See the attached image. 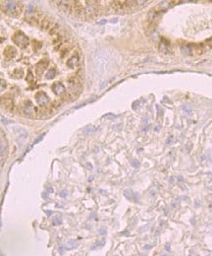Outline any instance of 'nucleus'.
<instances>
[{
    "instance_id": "nucleus-8",
    "label": "nucleus",
    "mask_w": 212,
    "mask_h": 256,
    "mask_svg": "<svg viewBox=\"0 0 212 256\" xmlns=\"http://www.w3.org/2000/svg\"><path fill=\"white\" fill-rule=\"evenodd\" d=\"M52 90H53V92H54L55 95H57V96H62L66 93V88H65L63 84L59 83V82H57V83H55L54 85H53Z\"/></svg>"
},
{
    "instance_id": "nucleus-17",
    "label": "nucleus",
    "mask_w": 212,
    "mask_h": 256,
    "mask_svg": "<svg viewBox=\"0 0 212 256\" xmlns=\"http://www.w3.org/2000/svg\"><path fill=\"white\" fill-rule=\"evenodd\" d=\"M203 45H204V48L206 51L209 50V49H212V39L206 40V42L203 43Z\"/></svg>"
},
{
    "instance_id": "nucleus-13",
    "label": "nucleus",
    "mask_w": 212,
    "mask_h": 256,
    "mask_svg": "<svg viewBox=\"0 0 212 256\" xmlns=\"http://www.w3.org/2000/svg\"><path fill=\"white\" fill-rule=\"evenodd\" d=\"M24 112H25L26 114H28V115L32 114L34 112V105H32L31 102H26V105H25V107H24Z\"/></svg>"
},
{
    "instance_id": "nucleus-4",
    "label": "nucleus",
    "mask_w": 212,
    "mask_h": 256,
    "mask_svg": "<svg viewBox=\"0 0 212 256\" xmlns=\"http://www.w3.org/2000/svg\"><path fill=\"white\" fill-rule=\"evenodd\" d=\"M85 17L87 18H94V17L97 16V14L99 12L98 9V2L97 1H85Z\"/></svg>"
},
{
    "instance_id": "nucleus-23",
    "label": "nucleus",
    "mask_w": 212,
    "mask_h": 256,
    "mask_svg": "<svg viewBox=\"0 0 212 256\" xmlns=\"http://www.w3.org/2000/svg\"><path fill=\"white\" fill-rule=\"evenodd\" d=\"M60 196H61V197H66V196H67V192H66L65 190H64V191H61V192H60Z\"/></svg>"
},
{
    "instance_id": "nucleus-24",
    "label": "nucleus",
    "mask_w": 212,
    "mask_h": 256,
    "mask_svg": "<svg viewBox=\"0 0 212 256\" xmlns=\"http://www.w3.org/2000/svg\"><path fill=\"white\" fill-rule=\"evenodd\" d=\"M183 110H186V111H187V112H190V111H191V108H188V107H187V105H184V107H183Z\"/></svg>"
},
{
    "instance_id": "nucleus-16",
    "label": "nucleus",
    "mask_w": 212,
    "mask_h": 256,
    "mask_svg": "<svg viewBox=\"0 0 212 256\" xmlns=\"http://www.w3.org/2000/svg\"><path fill=\"white\" fill-rule=\"evenodd\" d=\"M66 247L67 249H75L78 247V243H77L76 240H69L66 243Z\"/></svg>"
},
{
    "instance_id": "nucleus-18",
    "label": "nucleus",
    "mask_w": 212,
    "mask_h": 256,
    "mask_svg": "<svg viewBox=\"0 0 212 256\" xmlns=\"http://www.w3.org/2000/svg\"><path fill=\"white\" fill-rule=\"evenodd\" d=\"M62 223V219L60 217V215H57L56 217H54V219H53V225L57 226V225H61Z\"/></svg>"
},
{
    "instance_id": "nucleus-12",
    "label": "nucleus",
    "mask_w": 212,
    "mask_h": 256,
    "mask_svg": "<svg viewBox=\"0 0 212 256\" xmlns=\"http://www.w3.org/2000/svg\"><path fill=\"white\" fill-rule=\"evenodd\" d=\"M4 54L8 59H11L12 57H14L15 55H16V49L14 48H12V46H8V48L5 49Z\"/></svg>"
},
{
    "instance_id": "nucleus-5",
    "label": "nucleus",
    "mask_w": 212,
    "mask_h": 256,
    "mask_svg": "<svg viewBox=\"0 0 212 256\" xmlns=\"http://www.w3.org/2000/svg\"><path fill=\"white\" fill-rule=\"evenodd\" d=\"M5 8L6 11L12 14H19L20 11L22 10L23 5L20 2L17 1H7L5 2Z\"/></svg>"
},
{
    "instance_id": "nucleus-9",
    "label": "nucleus",
    "mask_w": 212,
    "mask_h": 256,
    "mask_svg": "<svg viewBox=\"0 0 212 256\" xmlns=\"http://www.w3.org/2000/svg\"><path fill=\"white\" fill-rule=\"evenodd\" d=\"M79 64V56L78 54H74L69 60L67 61V66L69 68H76Z\"/></svg>"
},
{
    "instance_id": "nucleus-28",
    "label": "nucleus",
    "mask_w": 212,
    "mask_h": 256,
    "mask_svg": "<svg viewBox=\"0 0 212 256\" xmlns=\"http://www.w3.org/2000/svg\"><path fill=\"white\" fill-rule=\"evenodd\" d=\"M161 256H168L167 254H163V255H161Z\"/></svg>"
},
{
    "instance_id": "nucleus-11",
    "label": "nucleus",
    "mask_w": 212,
    "mask_h": 256,
    "mask_svg": "<svg viewBox=\"0 0 212 256\" xmlns=\"http://www.w3.org/2000/svg\"><path fill=\"white\" fill-rule=\"evenodd\" d=\"M169 48H170L169 42L165 39H162L160 43H159V49H160L162 52H168L169 51Z\"/></svg>"
},
{
    "instance_id": "nucleus-19",
    "label": "nucleus",
    "mask_w": 212,
    "mask_h": 256,
    "mask_svg": "<svg viewBox=\"0 0 212 256\" xmlns=\"http://www.w3.org/2000/svg\"><path fill=\"white\" fill-rule=\"evenodd\" d=\"M6 88V83L4 80H0V92L4 91V89Z\"/></svg>"
},
{
    "instance_id": "nucleus-27",
    "label": "nucleus",
    "mask_w": 212,
    "mask_h": 256,
    "mask_svg": "<svg viewBox=\"0 0 212 256\" xmlns=\"http://www.w3.org/2000/svg\"><path fill=\"white\" fill-rule=\"evenodd\" d=\"M48 191H49V192H52L53 189H52V188H48Z\"/></svg>"
},
{
    "instance_id": "nucleus-6",
    "label": "nucleus",
    "mask_w": 212,
    "mask_h": 256,
    "mask_svg": "<svg viewBox=\"0 0 212 256\" xmlns=\"http://www.w3.org/2000/svg\"><path fill=\"white\" fill-rule=\"evenodd\" d=\"M48 64H49L48 59H46V58L41 59L39 62L37 64V66H35V72H37V75H38V76L42 75L44 71H45V69L47 68V66H48Z\"/></svg>"
},
{
    "instance_id": "nucleus-22",
    "label": "nucleus",
    "mask_w": 212,
    "mask_h": 256,
    "mask_svg": "<svg viewBox=\"0 0 212 256\" xmlns=\"http://www.w3.org/2000/svg\"><path fill=\"white\" fill-rule=\"evenodd\" d=\"M99 234H100V235H105V234H106V229H103V228L100 229H99Z\"/></svg>"
},
{
    "instance_id": "nucleus-20",
    "label": "nucleus",
    "mask_w": 212,
    "mask_h": 256,
    "mask_svg": "<svg viewBox=\"0 0 212 256\" xmlns=\"http://www.w3.org/2000/svg\"><path fill=\"white\" fill-rule=\"evenodd\" d=\"M105 244V241L104 240H101V242H98L97 244H95V245H93L92 246V249H95L96 247H101V246H103Z\"/></svg>"
},
{
    "instance_id": "nucleus-21",
    "label": "nucleus",
    "mask_w": 212,
    "mask_h": 256,
    "mask_svg": "<svg viewBox=\"0 0 212 256\" xmlns=\"http://www.w3.org/2000/svg\"><path fill=\"white\" fill-rule=\"evenodd\" d=\"M131 164H132V166L134 167H140V163H138L137 160H132L131 162Z\"/></svg>"
},
{
    "instance_id": "nucleus-15",
    "label": "nucleus",
    "mask_w": 212,
    "mask_h": 256,
    "mask_svg": "<svg viewBox=\"0 0 212 256\" xmlns=\"http://www.w3.org/2000/svg\"><path fill=\"white\" fill-rule=\"evenodd\" d=\"M124 195H125L126 198L129 199V200H135V194L132 192L131 189L124 190Z\"/></svg>"
},
{
    "instance_id": "nucleus-2",
    "label": "nucleus",
    "mask_w": 212,
    "mask_h": 256,
    "mask_svg": "<svg viewBox=\"0 0 212 256\" xmlns=\"http://www.w3.org/2000/svg\"><path fill=\"white\" fill-rule=\"evenodd\" d=\"M82 92V84L78 77L69 79V93L73 98H77Z\"/></svg>"
},
{
    "instance_id": "nucleus-1",
    "label": "nucleus",
    "mask_w": 212,
    "mask_h": 256,
    "mask_svg": "<svg viewBox=\"0 0 212 256\" xmlns=\"http://www.w3.org/2000/svg\"><path fill=\"white\" fill-rule=\"evenodd\" d=\"M137 5V1H113L111 3V8L117 13L129 12Z\"/></svg>"
},
{
    "instance_id": "nucleus-7",
    "label": "nucleus",
    "mask_w": 212,
    "mask_h": 256,
    "mask_svg": "<svg viewBox=\"0 0 212 256\" xmlns=\"http://www.w3.org/2000/svg\"><path fill=\"white\" fill-rule=\"evenodd\" d=\"M35 99H37V102L40 105V107H42V105H46L47 102H49L48 96H47L44 92H42V91L38 92L37 95H35Z\"/></svg>"
},
{
    "instance_id": "nucleus-14",
    "label": "nucleus",
    "mask_w": 212,
    "mask_h": 256,
    "mask_svg": "<svg viewBox=\"0 0 212 256\" xmlns=\"http://www.w3.org/2000/svg\"><path fill=\"white\" fill-rule=\"evenodd\" d=\"M55 74H56V71L54 68H50L48 71H47V73L45 74V78L47 79V80H51V79H53L55 77Z\"/></svg>"
},
{
    "instance_id": "nucleus-10",
    "label": "nucleus",
    "mask_w": 212,
    "mask_h": 256,
    "mask_svg": "<svg viewBox=\"0 0 212 256\" xmlns=\"http://www.w3.org/2000/svg\"><path fill=\"white\" fill-rule=\"evenodd\" d=\"M158 14H159V11L158 10H150L148 14H147V21H148L150 24H152L155 20L158 19Z\"/></svg>"
},
{
    "instance_id": "nucleus-26",
    "label": "nucleus",
    "mask_w": 212,
    "mask_h": 256,
    "mask_svg": "<svg viewBox=\"0 0 212 256\" xmlns=\"http://www.w3.org/2000/svg\"><path fill=\"white\" fill-rule=\"evenodd\" d=\"M151 247H152L151 245H145V246H144V248H145V249H149V248H151Z\"/></svg>"
},
{
    "instance_id": "nucleus-25",
    "label": "nucleus",
    "mask_w": 212,
    "mask_h": 256,
    "mask_svg": "<svg viewBox=\"0 0 212 256\" xmlns=\"http://www.w3.org/2000/svg\"><path fill=\"white\" fill-rule=\"evenodd\" d=\"M165 247H166V249L167 250H170L171 248H170V244L169 243H167V245H165Z\"/></svg>"
},
{
    "instance_id": "nucleus-3",
    "label": "nucleus",
    "mask_w": 212,
    "mask_h": 256,
    "mask_svg": "<svg viewBox=\"0 0 212 256\" xmlns=\"http://www.w3.org/2000/svg\"><path fill=\"white\" fill-rule=\"evenodd\" d=\"M12 40H13V42L21 48H26V46L29 45V37L21 31H18L15 33L13 37H12Z\"/></svg>"
}]
</instances>
